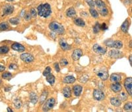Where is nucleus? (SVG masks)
I'll use <instances>...</instances> for the list:
<instances>
[{"mask_svg":"<svg viewBox=\"0 0 132 112\" xmlns=\"http://www.w3.org/2000/svg\"><path fill=\"white\" fill-rule=\"evenodd\" d=\"M19 21H20L19 19L17 18V17H13V18H11L9 19L10 23H11L12 25H18L19 23Z\"/></svg>","mask_w":132,"mask_h":112,"instance_id":"33","label":"nucleus"},{"mask_svg":"<svg viewBox=\"0 0 132 112\" xmlns=\"http://www.w3.org/2000/svg\"><path fill=\"white\" fill-rule=\"evenodd\" d=\"M3 11L4 15H9L14 11V7L11 5H6L3 9Z\"/></svg>","mask_w":132,"mask_h":112,"instance_id":"12","label":"nucleus"},{"mask_svg":"<svg viewBox=\"0 0 132 112\" xmlns=\"http://www.w3.org/2000/svg\"><path fill=\"white\" fill-rule=\"evenodd\" d=\"M60 64L61 66H67V64H68V62H67V59H65V58H62L60 60Z\"/></svg>","mask_w":132,"mask_h":112,"instance_id":"40","label":"nucleus"},{"mask_svg":"<svg viewBox=\"0 0 132 112\" xmlns=\"http://www.w3.org/2000/svg\"><path fill=\"white\" fill-rule=\"evenodd\" d=\"M14 105H15V107H16V109H20L22 106L21 101L19 99H15V102H14Z\"/></svg>","mask_w":132,"mask_h":112,"instance_id":"35","label":"nucleus"},{"mask_svg":"<svg viewBox=\"0 0 132 112\" xmlns=\"http://www.w3.org/2000/svg\"><path fill=\"white\" fill-rule=\"evenodd\" d=\"M5 66L0 64V72H3V71L5 70Z\"/></svg>","mask_w":132,"mask_h":112,"instance_id":"47","label":"nucleus"},{"mask_svg":"<svg viewBox=\"0 0 132 112\" xmlns=\"http://www.w3.org/2000/svg\"><path fill=\"white\" fill-rule=\"evenodd\" d=\"M2 78L3 79L9 80L12 78V74L10 72H4L2 74Z\"/></svg>","mask_w":132,"mask_h":112,"instance_id":"36","label":"nucleus"},{"mask_svg":"<svg viewBox=\"0 0 132 112\" xmlns=\"http://www.w3.org/2000/svg\"><path fill=\"white\" fill-rule=\"evenodd\" d=\"M122 80L120 75L118 74H112L110 76V81L112 82H120Z\"/></svg>","mask_w":132,"mask_h":112,"instance_id":"18","label":"nucleus"},{"mask_svg":"<svg viewBox=\"0 0 132 112\" xmlns=\"http://www.w3.org/2000/svg\"><path fill=\"white\" fill-rule=\"evenodd\" d=\"M118 98L120 99L121 101H126L127 99V95L125 92H120L119 94V96H118Z\"/></svg>","mask_w":132,"mask_h":112,"instance_id":"29","label":"nucleus"},{"mask_svg":"<svg viewBox=\"0 0 132 112\" xmlns=\"http://www.w3.org/2000/svg\"><path fill=\"white\" fill-rule=\"evenodd\" d=\"M51 71H52V69H51V68L50 66H48L45 68V70H44L43 72V76H46L47 75H48L49 74L51 73Z\"/></svg>","mask_w":132,"mask_h":112,"instance_id":"38","label":"nucleus"},{"mask_svg":"<svg viewBox=\"0 0 132 112\" xmlns=\"http://www.w3.org/2000/svg\"><path fill=\"white\" fill-rule=\"evenodd\" d=\"M110 88L114 92L118 93L122 90V85L119 82H114L113 84H111Z\"/></svg>","mask_w":132,"mask_h":112,"instance_id":"13","label":"nucleus"},{"mask_svg":"<svg viewBox=\"0 0 132 112\" xmlns=\"http://www.w3.org/2000/svg\"><path fill=\"white\" fill-rule=\"evenodd\" d=\"M110 103L112 106H116V107H119L122 104V101L118 97H113L110 99Z\"/></svg>","mask_w":132,"mask_h":112,"instance_id":"16","label":"nucleus"},{"mask_svg":"<svg viewBox=\"0 0 132 112\" xmlns=\"http://www.w3.org/2000/svg\"><path fill=\"white\" fill-rule=\"evenodd\" d=\"M109 56L112 58H119L122 56V53L118 50H112L109 53Z\"/></svg>","mask_w":132,"mask_h":112,"instance_id":"14","label":"nucleus"},{"mask_svg":"<svg viewBox=\"0 0 132 112\" xmlns=\"http://www.w3.org/2000/svg\"><path fill=\"white\" fill-rule=\"evenodd\" d=\"M7 111L13 112V110H12V109H11V108H10V107H7Z\"/></svg>","mask_w":132,"mask_h":112,"instance_id":"49","label":"nucleus"},{"mask_svg":"<svg viewBox=\"0 0 132 112\" xmlns=\"http://www.w3.org/2000/svg\"><path fill=\"white\" fill-rule=\"evenodd\" d=\"M9 51V48L8 46H0V54H6Z\"/></svg>","mask_w":132,"mask_h":112,"instance_id":"31","label":"nucleus"},{"mask_svg":"<svg viewBox=\"0 0 132 112\" xmlns=\"http://www.w3.org/2000/svg\"><path fill=\"white\" fill-rule=\"evenodd\" d=\"M82 90H83V88L79 85H75L73 88V91L75 96H79L81 94Z\"/></svg>","mask_w":132,"mask_h":112,"instance_id":"15","label":"nucleus"},{"mask_svg":"<svg viewBox=\"0 0 132 112\" xmlns=\"http://www.w3.org/2000/svg\"><path fill=\"white\" fill-rule=\"evenodd\" d=\"M129 63H130V65L131 66V65H132V56H131V55H130V56H129Z\"/></svg>","mask_w":132,"mask_h":112,"instance_id":"48","label":"nucleus"},{"mask_svg":"<svg viewBox=\"0 0 132 112\" xmlns=\"http://www.w3.org/2000/svg\"><path fill=\"white\" fill-rule=\"evenodd\" d=\"M129 46H130V48H131V41H130V45H129Z\"/></svg>","mask_w":132,"mask_h":112,"instance_id":"50","label":"nucleus"},{"mask_svg":"<svg viewBox=\"0 0 132 112\" xmlns=\"http://www.w3.org/2000/svg\"><path fill=\"white\" fill-rule=\"evenodd\" d=\"M63 82L65 84H73L75 82V78L72 76H65L63 80Z\"/></svg>","mask_w":132,"mask_h":112,"instance_id":"20","label":"nucleus"},{"mask_svg":"<svg viewBox=\"0 0 132 112\" xmlns=\"http://www.w3.org/2000/svg\"><path fill=\"white\" fill-rule=\"evenodd\" d=\"M82 55H83L82 50L80 48H77V49H75L72 54V58L74 59V60L77 61L81 57Z\"/></svg>","mask_w":132,"mask_h":112,"instance_id":"11","label":"nucleus"},{"mask_svg":"<svg viewBox=\"0 0 132 112\" xmlns=\"http://www.w3.org/2000/svg\"><path fill=\"white\" fill-rule=\"evenodd\" d=\"M25 18L26 21H29V20L31 19V14L29 15V13H27L25 16Z\"/></svg>","mask_w":132,"mask_h":112,"instance_id":"46","label":"nucleus"},{"mask_svg":"<svg viewBox=\"0 0 132 112\" xmlns=\"http://www.w3.org/2000/svg\"><path fill=\"white\" fill-rule=\"evenodd\" d=\"M99 13L101 15H102V16H106V15L108 14V10L106 6L105 7H103V8L100 9Z\"/></svg>","mask_w":132,"mask_h":112,"instance_id":"28","label":"nucleus"},{"mask_svg":"<svg viewBox=\"0 0 132 112\" xmlns=\"http://www.w3.org/2000/svg\"><path fill=\"white\" fill-rule=\"evenodd\" d=\"M123 46V43L122 42L120 41H113L112 45V47L114 48H116V49H120Z\"/></svg>","mask_w":132,"mask_h":112,"instance_id":"21","label":"nucleus"},{"mask_svg":"<svg viewBox=\"0 0 132 112\" xmlns=\"http://www.w3.org/2000/svg\"><path fill=\"white\" fill-rule=\"evenodd\" d=\"M124 109L126 111H131L132 109V104L131 102H128L126 103L125 105H124Z\"/></svg>","mask_w":132,"mask_h":112,"instance_id":"37","label":"nucleus"},{"mask_svg":"<svg viewBox=\"0 0 132 112\" xmlns=\"http://www.w3.org/2000/svg\"><path fill=\"white\" fill-rule=\"evenodd\" d=\"M62 93L64 94V97L69 98L71 96V90L69 86H66L62 90Z\"/></svg>","mask_w":132,"mask_h":112,"instance_id":"17","label":"nucleus"},{"mask_svg":"<svg viewBox=\"0 0 132 112\" xmlns=\"http://www.w3.org/2000/svg\"><path fill=\"white\" fill-rule=\"evenodd\" d=\"M38 96L34 92H31L30 94V100H31V103H33V104H35L37 103L38 102Z\"/></svg>","mask_w":132,"mask_h":112,"instance_id":"22","label":"nucleus"},{"mask_svg":"<svg viewBox=\"0 0 132 112\" xmlns=\"http://www.w3.org/2000/svg\"><path fill=\"white\" fill-rule=\"evenodd\" d=\"M38 14L40 17L46 18L51 15L52 10H51V6L48 3H44V4H40L37 7Z\"/></svg>","mask_w":132,"mask_h":112,"instance_id":"1","label":"nucleus"},{"mask_svg":"<svg viewBox=\"0 0 132 112\" xmlns=\"http://www.w3.org/2000/svg\"><path fill=\"white\" fill-rule=\"evenodd\" d=\"M89 12L90 13H91V15L93 17H95V18H98V13L96 11L95 9L93 8L90 9Z\"/></svg>","mask_w":132,"mask_h":112,"instance_id":"32","label":"nucleus"},{"mask_svg":"<svg viewBox=\"0 0 132 112\" xmlns=\"http://www.w3.org/2000/svg\"><path fill=\"white\" fill-rule=\"evenodd\" d=\"M54 68H55V71L57 72H59L60 71V66H59V64L57 63H54Z\"/></svg>","mask_w":132,"mask_h":112,"instance_id":"43","label":"nucleus"},{"mask_svg":"<svg viewBox=\"0 0 132 112\" xmlns=\"http://www.w3.org/2000/svg\"><path fill=\"white\" fill-rule=\"evenodd\" d=\"M12 49L15 51L19 52V53H21V52H24L25 51V47L23 45H22L21 44L18 43H13V45H11Z\"/></svg>","mask_w":132,"mask_h":112,"instance_id":"9","label":"nucleus"},{"mask_svg":"<svg viewBox=\"0 0 132 112\" xmlns=\"http://www.w3.org/2000/svg\"><path fill=\"white\" fill-rule=\"evenodd\" d=\"M20 58L22 60L24 61L26 63H32L34 59V56L29 53H23V54L21 55Z\"/></svg>","mask_w":132,"mask_h":112,"instance_id":"6","label":"nucleus"},{"mask_svg":"<svg viewBox=\"0 0 132 112\" xmlns=\"http://www.w3.org/2000/svg\"><path fill=\"white\" fill-rule=\"evenodd\" d=\"M93 51L95 52L96 53L98 54V55H105V53H106V50L105 48H103L102 46H100L98 44H95L94 45L93 47Z\"/></svg>","mask_w":132,"mask_h":112,"instance_id":"8","label":"nucleus"},{"mask_svg":"<svg viewBox=\"0 0 132 112\" xmlns=\"http://www.w3.org/2000/svg\"><path fill=\"white\" fill-rule=\"evenodd\" d=\"M49 28L54 33H57V35H62L64 33V27L57 22H52L50 23Z\"/></svg>","mask_w":132,"mask_h":112,"instance_id":"2","label":"nucleus"},{"mask_svg":"<svg viewBox=\"0 0 132 112\" xmlns=\"http://www.w3.org/2000/svg\"><path fill=\"white\" fill-rule=\"evenodd\" d=\"M95 4H96V5L98 8V9L106 7V4H105V3L103 2V1H102V0H95Z\"/></svg>","mask_w":132,"mask_h":112,"instance_id":"27","label":"nucleus"},{"mask_svg":"<svg viewBox=\"0 0 132 112\" xmlns=\"http://www.w3.org/2000/svg\"><path fill=\"white\" fill-rule=\"evenodd\" d=\"M100 31V25L99 24V23L97 22V23H96L94 27H93V32L96 34V33H98Z\"/></svg>","mask_w":132,"mask_h":112,"instance_id":"34","label":"nucleus"},{"mask_svg":"<svg viewBox=\"0 0 132 112\" xmlns=\"http://www.w3.org/2000/svg\"><path fill=\"white\" fill-rule=\"evenodd\" d=\"M59 43H60V47L64 51H68V50L71 49V46L69 45H68V43L66 42L65 39H60V41H59Z\"/></svg>","mask_w":132,"mask_h":112,"instance_id":"10","label":"nucleus"},{"mask_svg":"<svg viewBox=\"0 0 132 112\" xmlns=\"http://www.w3.org/2000/svg\"><path fill=\"white\" fill-rule=\"evenodd\" d=\"M74 23L79 27H84L85 25V21L81 18H76L74 19Z\"/></svg>","mask_w":132,"mask_h":112,"instance_id":"25","label":"nucleus"},{"mask_svg":"<svg viewBox=\"0 0 132 112\" xmlns=\"http://www.w3.org/2000/svg\"><path fill=\"white\" fill-rule=\"evenodd\" d=\"M7 1H8V2H13L14 0H7Z\"/></svg>","mask_w":132,"mask_h":112,"instance_id":"51","label":"nucleus"},{"mask_svg":"<svg viewBox=\"0 0 132 112\" xmlns=\"http://www.w3.org/2000/svg\"><path fill=\"white\" fill-rule=\"evenodd\" d=\"M112 43H113L112 40L108 39V40H107V41H105V45H106L107 46H108V47H112Z\"/></svg>","mask_w":132,"mask_h":112,"instance_id":"41","label":"nucleus"},{"mask_svg":"<svg viewBox=\"0 0 132 112\" xmlns=\"http://www.w3.org/2000/svg\"><path fill=\"white\" fill-rule=\"evenodd\" d=\"M124 87L126 88L127 92L129 94V96L132 95V78H127L124 81Z\"/></svg>","mask_w":132,"mask_h":112,"instance_id":"4","label":"nucleus"},{"mask_svg":"<svg viewBox=\"0 0 132 112\" xmlns=\"http://www.w3.org/2000/svg\"><path fill=\"white\" fill-rule=\"evenodd\" d=\"M129 22L127 19H126L125 21L123 23V24L121 26V30L124 33H127L128 31V29H129Z\"/></svg>","mask_w":132,"mask_h":112,"instance_id":"19","label":"nucleus"},{"mask_svg":"<svg viewBox=\"0 0 132 112\" xmlns=\"http://www.w3.org/2000/svg\"><path fill=\"white\" fill-rule=\"evenodd\" d=\"M17 68V65L15 64H11L9 66V69L15 70Z\"/></svg>","mask_w":132,"mask_h":112,"instance_id":"45","label":"nucleus"},{"mask_svg":"<svg viewBox=\"0 0 132 112\" xmlns=\"http://www.w3.org/2000/svg\"><path fill=\"white\" fill-rule=\"evenodd\" d=\"M55 104V100L54 98H50L44 103L42 107V110L44 111H48L50 109H52Z\"/></svg>","mask_w":132,"mask_h":112,"instance_id":"3","label":"nucleus"},{"mask_svg":"<svg viewBox=\"0 0 132 112\" xmlns=\"http://www.w3.org/2000/svg\"><path fill=\"white\" fill-rule=\"evenodd\" d=\"M93 97L96 100L101 101L105 99V95L102 90L99 89H96L94 90V92H93Z\"/></svg>","mask_w":132,"mask_h":112,"instance_id":"5","label":"nucleus"},{"mask_svg":"<svg viewBox=\"0 0 132 112\" xmlns=\"http://www.w3.org/2000/svg\"><path fill=\"white\" fill-rule=\"evenodd\" d=\"M96 75L102 80L105 81L108 78V72L107 70L104 68V69H100L96 72Z\"/></svg>","mask_w":132,"mask_h":112,"instance_id":"7","label":"nucleus"},{"mask_svg":"<svg viewBox=\"0 0 132 112\" xmlns=\"http://www.w3.org/2000/svg\"><path fill=\"white\" fill-rule=\"evenodd\" d=\"M66 15L69 17H73L76 15V11H75V9L74 7H70L66 11Z\"/></svg>","mask_w":132,"mask_h":112,"instance_id":"23","label":"nucleus"},{"mask_svg":"<svg viewBox=\"0 0 132 112\" xmlns=\"http://www.w3.org/2000/svg\"><path fill=\"white\" fill-rule=\"evenodd\" d=\"M46 77V81H47L49 83V84H50L51 85H53V84H54L55 79V76H54L53 74H52L50 73V74H49L48 75H47Z\"/></svg>","mask_w":132,"mask_h":112,"instance_id":"24","label":"nucleus"},{"mask_svg":"<svg viewBox=\"0 0 132 112\" xmlns=\"http://www.w3.org/2000/svg\"><path fill=\"white\" fill-rule=\"evenodd\" d=\"M9 26V24L6 22H3V23H0V30L2 31H5V30L8 29Z\"/></svg>","mask_w":132,"mask_h":112,"instance_id":"30","label":"nucleus"},{"mask_svg":"<svg viewBox=\"0 0 132 112\" xmlns=\"http://www.w3.org/2000/svg\"><path fill=\"white\" fill-rule=\"evenodd\" d=\"M48 94V93L47 91H44L43 92L41 96L40 97V104H43L45 102V100H46V97H47Z\"/></svg>","mask_w":132,"mask_h":112,"instance_id":"26","label":"nucleus"},{"mask_svg":"<svg viewBox=\"0 0 132 112\" xmlns=\"http://www.w3.org/2000/svg\"><path fill=\"white\" fill-rule=\"evenodd\" d=\"M85 1L86 2V3H87L90 7H92V8H93V7H95V4L93 0H85Z\"/></svg>","mask_w":132,"mask_h":112,"instance_id":"39","label":"nucleus"},{"mask_svg":"<svg viewBox=\"0 0 132 112\" xmlns=\"http://www.w3.org/2000/svg\"><path fill=\"white\" fill-rule=\"evenodd\" d=\"M36 10L34 9V8L33 9H31V16L32 17H36Z\"/></svg>","mask_w":132,"mask_h":112,"instance_id":"44","label":"nucleus"},{"mask_svg":"<svg viewBox=\"0 0 132 112\" xmlns=\"http://www.w3.org/2000/svg\"><path fill=\"white\" fill-rule=\"evenodd\" d=\"M1 84H2V80L0 79V85H1Z\"/></svg>","mask_w":132,"mask_h":112,"instance_id":"52","label":"nucleus"},{"mask_svg":"<svg viewBox=\"0 0 132 112\" xmlns=\"http://www.w3.org/2000/svg\"><path fill=\"white\" fill-rule=\"evenodd\" d=\"M108 29V26L106 25V23H103L101 25H100V30H103V31H105V30Z\"/></svg>","mask_w":132,"mask_h":112,"instance_id":"42","label":"nucleus"}]
</instances>
